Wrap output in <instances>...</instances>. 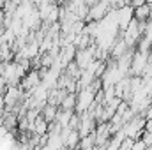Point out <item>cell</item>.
Masks as SVG:
<instances>
[{
  "mask_svg": "<svg viewBox=\"0 0 152 150\" xmlns=\"http://www.w3.org/2000/svg\"><path fill=\"white\" fill-rule=\"evenodd\" d=\"M94 90L88 87V88H81V92L78 94L76 97V110L78 111H88L92 108V103H94Z\"/></svg>",
  "mask_w": 152,
  "mask_h": 150,
  "instance_id": "6da1fadb",
  "label": "cell"
},
{
  "mask_svg": "<svg viewBox=\"0 0 152 150\" xmlns=\"http://www.w3.org/2000/svg\"><path fill=\"white\" fill-rule=\"evenodd\" d=\"M4 90H5V81H4V78L0 76V94H2Z\"/></svg>",
  "mask_w": 152,
  "mask_h": 150,
  "instance_id": "7a4b0ae2",
  "label": "cell"
},
{
  "mask_svg": "<svg viewBox=\"0 0 152 150\" xmlns=\"http://www.w3.org/2000/svg\"><path fill=\"white\" fill-rule=\"evenodd\" d=\"M90 150H104V149H101V147H92Z\"/></svg>",
  "mask_w": 152,
  "mask_h": 150,
  "instance_id": "3957f363",
  "label": "cell"
}]
</instances>
